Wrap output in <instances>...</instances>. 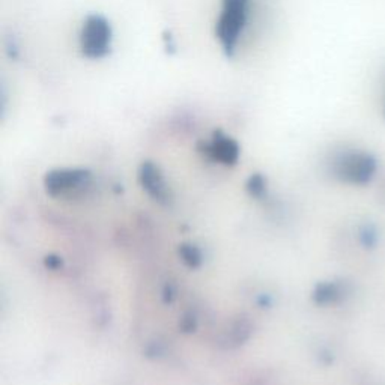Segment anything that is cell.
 <instances>
[{
    "label": "cell",
    "instance_id": "6da1fadb",
    "mask_svg": "<svg viewBox=\"0 0 385 385\" xmlns=\"http://www.w3.org/2000/svg\"><path fill=\"white\" fill-rule=\"evenodd\" d=\"M250 0H223L215 34L226 54H234L248 19Z\"/></svg>",
    "mask_w": 385,
    "mask_h": 385
},
{
    "label": "cell",
    "instance_id": "7a4b0ae2",
    "mask_svg": "<svg viewBox=\"0 0 385 385\" xmlns=\"http://www.w3.org/2000/svg\"><path fill=\"white\" fill-rule=\"evenodd\" d=\"M334 173L339 179L355 184V186H364L371 182L376 172V160L364 154V152H343L334 160Z\"/></svg>",
    "mask_w": 385,
    "mask_h": 385
},
{
    "label": "cell",
    "instance_id": "3957f363",
    "mask_svg": "<svg viewBox=\"0 0 385 385\" xmlns=\"http://www.w3.org/2000/svg\"><path fill=\"white\" fill-rule=\"evenodd\" d=\"M111 44V29L109 21L101 15H89L83 23L80 34V48L89 59L106 56Z\"/></svg>",
    "mask_w": 385,
    "mask_h": 385
},
{
    "label": "cell",
    "instance_id": "277c9868",
    "mask_svg": "<svg viewBox=\"0 0 385 385\" xmlns=\"http://www.w3.org/2000/svg\"><path fill=\"white\" fill-rule=\"evenodd\" d=\"M211 155L223 163H234L238 158V146L234 140L224 138L221 134H217L210 144Z\"/></svg>",
    "mask_w": 385,
    "mask_h": 385
},
{
    "label": "cell",
    "instance_id": "5b68a950",
    "mask_svg": "<svg viewBox=\"0 0 385 385\" xmlns=\"http://www.w3.org/2000/svg\"><path fill=\"white\" fill-rule=\"evenodd\" d=\"M343 294H344V289H342L340 285L325 283L320 287H318V292L315 295V298L318 300V302L330 304V302H336L337 300H340Z\"/></svg>",
    "mask_w": 385,
    "mask_h": 385
}]
</instances>
